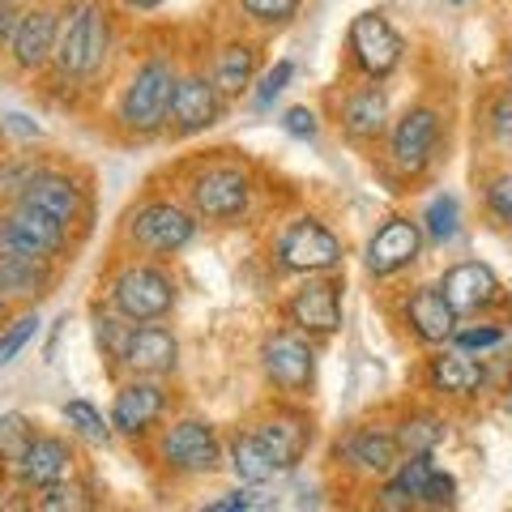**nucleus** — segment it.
Returning <instances> with one entry per match:
<instances>
[{
  "label": "nucleus",
  "mask_w": 512,
  "mask_h": 512,
  "mask_svg": "<svg viewBox=\"0 0 512 512\" xmlns=\"http://www.w3.org/2000/svg\"><path fill=\"white\" fill-rule=\"evenodd\" d=\"M239 9H244L252 22L282 26V22H291L299 13V0H239Z\"/></svg>",
  "instance_id": "473e14b6"
},
{
  "label": "nucleus",
  "mask_w": 512,
  "mask_h": 512,
  "mask_svg": "<svg viewBox=\"0 0 512 512\" xmlns=\"http://www.w3.org/2000/svg\"><path fill=\"white\" fill-rule=\"evenodd\" d=\"M440 291L457 308V316L461 312H487L495 303H504V286L491 274V265H483V261H461L453 269H444Z\"/></svg>",
  "instance_id": "2eb2a0df"
},
{
  "label": "nucleus",
  "mask_w": 512,
  "mask_h": 512,
  "mask_svg": "<svg viewBox=\"0 0 512 512\" xmlns=\"http://www.w3.org/2000/svg\"><path fill=\"white\" fill-rule=\"evenodd\" d=\"M9 235H13V252H30L43 256V261L60 256L64 244H69V227L30 201H18V210L9 214Z\"/></svg>",
  "instance_id": "dca6fc26"
},
{
  "label": "nucleus",
  "mask_w": 512,
  "mask_h": 512,
  "mask_svg": "<svg viewBox=\"0 0 512 512\" xmlns=\"http://www.w3.org/2000/svg\"><path fill=\"white\" fill-rule=\"evenodd\" d=\"M342 286L329 278H316L308 286H299L286 303V316L299 333H316V338H329V333L342 329Z\"/></svg>",
  "instance_id": "9b49d317"
},
{
  "label": "nucleus",
  "mask_w": 512,
  "mask_h": 512,
  "mask_svg": "<svg viewBox=\"0 0 512 512\" xmlns=\"http://www.w3.org/2000/svg\"><path fill=\"white\" fill-rule=\"evenodd\" d=\"M256 77V47L252 43H231L222 47L214 60V86L222 94H244Z\"/></svg>",
  "instance_id": "cd10ccee"
},
{
  "label": "nucleus",
  "mask_w": 512,
  "mask_h": 512,
  "mask_svg": "<svg viewBox=\"0 0 512 512\" xmlns=\"http://www.w3.org/2000/svg\"><path fill=\"white\" fill-rule=\"evenodd\" d=\"M393 431H397L402 453H436V448L444 444V436H448V423L440 419V414H431V410H414Z\"/></svg>",
  "instance_id": "c85d7f7f"
},
{
  "label": "nucleus",
  "mask_w": 512,
  "mask_h": 512,
  "mask_svg": "<svg viewBox=\"0 0 512 512\" xmlns=\"http://www.w3.org/2000/svg\"><path fill=\"white\" fill-rule=\"evenodd\" d=\"M419 248H423L419 222H410V218H389V222H384V227L372 235V244H367V274H376V278L402 274L406 265L419 261Z\"/></svg>",
  "instance_id": "4468645a"
},
{
  "label": "nucleus",
  "mask_w": 512,
  "mask_h": 512,
  "mask_svg": "<svg viewBox=\"0 0 512 512\" xmlns=\"http://www.w3.org/2000/svg\"><path fill=\"white\" fill-rule=\"evenodd\" d=\"M453 5H461V0H453Z\"/></svg>",
  "instance_id": "3c124183"
},
{
  "label": "nucleus",
  "mask_w": 512,
  "mask_h": 512,
  "mask_svg": "<svg viewBox=\"0 0 512 512\" xmlns=\"http://www.w3.org/2000/svg\"><path fill=\"white\" fill-rule=\"evenodd\" d=\"M406 325L419 333L427 346H440V342H453L457 333V308L444 299L440 286H423L406 299Z\"/></svg>",
  "instance_id": "aec40b11"
},
{
  "label": "nucleus",
  "mask_w": 512,
  "mask_h": 512,
  "mask_svg": "<svg viewBox=\"0 0 512 512\" xmlns=\"http://www.w3.org/2000/svg\"><path fill=\"white\" fill-rule=\"evenodd\" d=\"M423 227H427V235L436 239V244H448V239L457 235V227H461V205H457L453 192H444V197H436V201L427 205Z\"/></svg>",
  "instance_id": "2f4dec72"
},
{
  "label": "nucleus",
  "mask_w": 512,
  "mask_h": 512,
  "mask_svg": "<svg viewBox=\"0 0 512 512\" xmlns=\"http://www.w3.org/2000/svg\"><path fill=\"white\" fill-rule=\"evenodd\" d=\"M227 457H231V470L239 483H248V487H261L269 483V478H278L282 466L274 461V453L265 448V440L256 436V431H244V436H235L231 448H227Z\"/></svg>",
  "instance_id": "a878e982"
},
{
  "label": "nucleus",
  "mask_w": 512,
  "mask_h": 512,
  "mask_svg": "<svg viewBox=\"0 0 512 512\" xmlns=\"http://www.w3.org/2000/svg\"><path fill=\"white\" fill-rule=\"evenodd\" d=\"M133 5H137V9H158L163 0H133Z\"/></svg>",
  "instance_id": "de8ad7c7"
},
{
  "label": "nucleus",
  "mask_w": 512,
  "mask_h": 512,
  "mask_svg": "<svg viewBox=\"0 0 512 512\" xmlns=\"http://www.w3.org/2000/svg\"><path fill=\"white\" fill-rule=\"evenodd\" d=\"M491 133H495V141L512 146V94H504V99L495 103V111H491Z\"/></svg>",
  "instance_id": "37998d69"
},
{
  "label": "nucleus",
  "mask_w": 512,
  "mask_h": 512,
  "mask_svg": "<svg viewBox=\"0 0 512 512\" xmlns=\"http://www.w3.org/2000/svg\"><path fill=\"white\" fill-rule=\"evenodd\" d=\"M35 167H5L0 171V192H26L30 184H35Z\"/></svg>",
  "instance_id": "c03bdc74"
},
{
  "label": "nucleus",
  "mask_w": 512,
  "mask_h": 512,
  "mask_svg": "<svg viewBox=\"0 0 512 512\" xmlns=\"http://www.w3.org/2000/svg\"><path fill=\"white\" fill-rule=\"evenodd\" d=\"M342 261V239L316 218H299L291 231L278 239V265L291 274H329Z\"/></svg>",
  "instance_id": "20e7f679"
},
{
  "label": "nucleus",
  "mask_w": 512,
  "mask_h": 512,
  "mask_svg": "<svg viewBox=\"0 0 512 512\" xmlns=\"http://www.w3.org/2000/svg\"><path fill=\"white\" fill-rule=\"evenodd\" d=\"M35 333H39V316H35V312H26V316L13 320V325L0 333V363H13V359H18V350H22L30 338H35Z\"/></svg>",
  "instance_id": "72a5a7b5"
},
{
  "label": "nucleus",
  "mask_w": 512,
  "mask_h": 512,
  "mask_svg": "<svg viewBox=\"0 0 512 512\" xmlns=\"http://www.w3.org/2000/svg\"><path fill=\"white\" fill-rule=\"evenodd\" d=\"M163 410H167L163 384H154L150 376H137L133 384H124L116 393V402H111V427H116L120 436H146Z\"/></svg>",
  "instance_id": "f3484780"
},
{
  "label": "nucleus",
  "mask_w": 512,
  "mask_h": 512,
  "mask_svg": "<svg viewBox=\"0 0 512 512\" xmlns=\"http://www.w3.org/2000/svg\"><path fill=\"white\" fill-rule=\"evenodd\" d=\"M56 43H60V18L52 9H30L18 18V30H13V60H18V69L35 73L47 60H56Z\"/></svg>",
  "instance_id": "6ab92c4d"
},
{
  "label": "nucleus",
  "mask_w": 512,
  "mask_h": 512,
  "mask_svg": "<svg viewBox=\"0 0 512 512\" xmlns=\"http://www.w3.org/2000/svg\"><path fill=\"white\" fill-rule=\"evenodd\" d=\"M282 128H286L291 137H303V141H312V137L320 133V124H316V111H312V107H291V111L282 116Z\"/></svg>",
  "instance_id": "ea45409f"
},
{
  "label": "nucleus",
  "mask_w": 512,
  "mask_h": 512,
  "mask_svg": "<svg viewBox=\"0 0 512 512\" xmlns=\"http://www.w3.org/2000/svg\"><path fill=\"white\" fill-rule=\"evenodd\" d=\"M508 73H512V64H508Z\"/></svg>",
  "instance_id": "603ef678"
},
{
  "label": "nucleus",
  "mask_w": 512,
  "mask_h": 512,
  "mask_svg": "<svg viewBox=\"0 0 512 512\" xmlns=\"http://www.w3.org/2000/svg\"><path fill=\"white\" fill-rule=\"evenodd\" d=\"M508 414H512V402H508Z\"/></svg>",
  "instance_id": "8fccbe9b"
},
{
  "label": "nucleus",
  "mask_w": 512,
  "mask_h": 512,
  "mask_svg": "<svg viewBox=\"0 0 512 512\" xmlns=\"http://www.w3.org/2000/svg\"><path fill=\"white\" fill-rule=\"evenodd\" d=\"M192 210L205 222H231L248 210V175L235 167H210L192 180Z\"/></svg>",
  "instance_id": "1a4fd4ad"
},
{
  "label": "nucleus",
  "mask_w": 512,
  "mask_h": 512,
  "mask_svg": "<svg viewBox=\"0 0 512 512\" xmlns=\"http://www.w3.org/2000/svg\"><path fill=\"white\" fill-rule=\"evenodd\" d=\"M261 363H265V376L291 397H303L316 380V350L299 333H274L261 346Z\"/></svg>",
  "instance_id": "423d86ee"
},
{
  "label": "nucleus",
  "mask_w": 512,
  "mask_h": 512,
  "mask_svg": "<svg viewBox=\"0 0 512 512\" xmlns=\"http://www.w3.org/2000/svg\"><path fill=\"white\" fill-rule=\"evenodd\" d=\"M222 116V90L214 86V77H180L175 86V99H171V111H167V128L175 137H192V133H205L214 128Z\"/></svg>",
  "instance_id": "9d476101"
},
{
  "label": "nucleus",
  "mask_w": 512,
  "mask_h": 512,
  "mask_svg": "<svg viewBox=\"0 0 512 512\" xmlns=\"http://www.w3.org/2000/svg\"><path fill=\"white\" fill-rule=\"evenodd\" d=\"M338 453L346 457L350 470L372 474V478H389L402 466V444H397V431L380 427V423H363L342 440Z\"/></svg>",
  "instance_id": "f8f14e48"
},
{
  "label": "nucleus",
  "mask_w": 512,
  "mask_h": 512,
  "mask_svg": "<svg viewBox=\"0 0 512 512\" xmlns=\"http://www.w3.org/2000/svg\"><path fill=\"white\" fill-rule=\"evenodd\" d=\"M103 60H107V13L94 0H77L60 26L56 64H60V73L94 77L103 69Z\"/></svg>",
  "instance_id": "f03ea898"
},
{
  "label": "nucleus",
  "mask_w": 512,
  "mask_h": 512,
  "mask_svg": "<svg viewBox=\"0 0 512 512\" xmlns=\"http://www.w3.org/2000/svg\"><path fill=\"white\" fill-rule=\"evenodd\" d=\"M342 124H346V133L355 141H376L384 128H389V94L376 86V77H372V86H359L346 99Z\"/></svg>",
  "instance_id": "5701e85b"
},
{
  "label": "nucleus",
  "mask_w": 512,
  "mask_h": 512,
  "mask_svg": "<svg viewBox=\"0 0 512 512\" xmlns=\"http://www.w3.org/2000/svg\"><path fill=\"white\" fill-rule=\"evenodd\" d=\"M124 342H128V329L120 325V320H99V346L107 350L111 359L124 355Z\"/></svg>",
  "instance_id": "79ce46f5"
},
{
  "label": "nucleus",
  "mask_w": 512,
  "mask_h": 512,
  "mask_svg": "<svg viewBox=\"0 0 512 512\" xmlns=\"http://www.w3.org/2000/svg\"><path fill=\"white\" fill-rule=\"evenodd\" d=\"M22 201L39 205V210H47L52 218H60L64 227H69V222H77V214H82V188H77L69 175H52V171H39L35 184L22 192Z\"/></svg>",
  "instance_id": "393cba45"
},
{
  "label": "nucleus",
  "mask_w": 512,
  "mask_h": 512,
  "mask_svg": "<svg viewBox=\"0 0 512 512\" xmlns=\"http://www.w3.org/2000/svg\"><path fill=\"white\" fill-rule=\"evenodd\" d=\"M5 124H9V128H18L22 137H39V124H30L26 116H18V111H13V116H5Z\"/></svg>",
  "instance_id": "49530a36"
},
{
  "label": "nucleus",
  "mask_w": 512,
  "mask_h": 512,
  "mask_svg": "<svg viewBox=\"0 0 512 512\" xmlns=\"http://www.w3.org/2000/svg\"><path fill=\"white\" fill-rule=\"evenodd\" d=\"M0 312H5V295H0Z\"/></svg>",
  "instance_id": "09e8293b"
},
{
  "label": "nucleus",
  "mask_w": 512,
  "mask_h": 512,
  "mask_svg": "<svg viewBox=\"0 0 512 512\" xmlns=\"http://www.w3.org/2000/svg\"><path fill=\"white\" fill-rule=\"evenodd\" d=\"M30 444H35V427H30L26 414H0V461L18 466Z\"/></svg>",
  "instance_id": "7c9ffc66"
},
{
  "label": "nucleus",
  "mask_w": 512,
  "mask_h": 512,
  "mask_svg": "<svg viewBox=\"0 0 512 512\" xmlns=\"http://www.w3.org/2000/svg\"><path fill=\"white\" fill-rule=\"evenodd\" d=\"M175 86H180V77H175L171 60H146L141 69L133 73V82H128L124 99H120V124L128 133H158V128L167 124V111H171V99H175Z\"/></svg>",
  "instance_id": "f257e3e1"
},
{
  "label": "nucleus",
  "mask_w": 512,
  "mask_h": 512,
  "mask_svg": "<svg viewBox=\"0 0 512 512\" xmlns=\"http://www.w3.org/2000/svg\"><path fill=\"white\" fill-rule=\"evenodd\" d=\"M453 342L461 350H487V346H500L504 342V329L500 325H470V329H457Z\"/></svg>",
  "instance_id": "4c0bfd02"
},
{
  "label": "nucleus",
  "mask_w": 512,
  "mask_h": 512,
  "mask_svg": "<svg viewBox=\"0 0 512 512\" xmlns=\"http://www.w3.org/2000/svg\"><path fill=\"white\" fill-rule=\"evenodd\" d=\"M265 500L256 491H231V495H222V500H210L205 508L210 512H248V508H261Z\"/></svg>",
  "instance_id": "a19ab883"
},
{
  "label": "nucleus",
  "mask_w": 512,
  "mask_h": 512,
  "mask_svg": "<svg viewBox=\"0 0 512 512\" xmlns=\"http://www.w3.org/2000/svg\"><path fill=\"white\" fill-rule=\"evenodd\" d=\"M291 77H295V64H291V60H278L274 69H269V73L261 77V90H256V103L269 107V103H274L286 86H291Z\"/></svg>",
  "instance_id": "e433bc0d"
},
{
  "label": "nucleus",
  "mask_w": 512,
  "mask_h": 512,
  "mask_svg": "<svg viewBox=\"0 0 512 512\" xmlns=\"http://www.w3.org/2000/svg\"><path fill=\"white\" fill-rule=\"evenodd\" d=\"M158 453L171 470L180 474H210L222 466V444H218V431L201 419H180L175 427H167Z\"/></svg>",
  "instance_id": "39448f33"
},
{
  "label": "nucleus",
  "mask_w": 512,
  "mask_h": 512,
  "mask_svg": "<svg viewBox=\"0 0 512 512\" xmlns=\"http://www.w3.org/2000/svg\"><path fill=\"white\" fill-rule=\"evenodd\" d=\"M111 303L124 320H137V325H150V320H163L175 303V282L154 265H128L124 274L111 282Z\"/></svg>",
  "instance_id": "7ed1b4c3"
},
{
  "label": "nucleus",
  "mask_w": 512,
  "mask_h": 512,
  "mask_svg": "<svg viewBox=\"0 0 512 512\" xmlns=\"http://www.w3.org/2000/svg\"><path fill=\"white\" fill-rule=\"evenodd\" d=\"M440 146V116L431 107H410L393 128V163L406 175L427 171Z\"/></svg>",
  "instance_id": "ddd939ff"
},
{
  "label": "nucleus",
  "mask_w": 512,
  "mask_h": 512,
  "mask_svg": "<svg viewBox=\"0 0 512 512\" xmlns=\"http://www.w3.org/2000/svg\"><path fill=\"white\" fill-rule=\"evenodd\" d=\"M350 52H355V64L367 77H389L397 64H402V35L389 26L384 13H359L350 22Z\"/></svg>",
  "instance_id": "0eeeda50"
},
{
  "label": "nucleus",
  "mask_w": 512,
  "mask_h": 512,
  "mask_svg": "<svg viewBox=\"0 0 512 512\" xmlns=\"http://www.w3.org/2000/svg\"><path fill=\"white\" fill-rule=\"evenodd\" d=\"M487 210L504 222V227H512V175H500V180H491L487 188Z\"/></svg>",
  "instance_id": "58836bf2"
},
{
  "label": "nucleus",
  "mask_w": 512,
  "mask_h": 512,
  "mask_svg": "<svg viewBox=\"0 0 512 512\" xmlns=\"http://www.w3.org/2000/svg\"><path fill=\"white\" fill-rule=\"evenodd\" d=\"M427 376H431V384H436V389H444V393L470 397L478 384H483V367H478L474 359H466L461 350H444V355L431 359Z\"/></svg>",
  "instance_id": "bb28decb"
},
{
  "label": "nucleus",
  "mask_w": 512,
  "mask_h": 512,
  "mask_svg": "<svg viewBox=\"0 0 512 512\" xmlns=\"http://www.w3.org/2000/svg\"><path fill=\"white\" fill-rule=\"evenodd\" d=\"M64 419H69V427L77 431L82 440H90V444H107L111 440V419H103V410L99 406H90L86 397H73L69 406H64Z\"/></svg>",
  "instance_id": "c756f323"
},
{
  "label": "nucleus",
  "mask_w": 512,
  "mask_h": 512,
  "mask_svg": "<svg viewBox=\"0 0 512 512\" xmlns=\"http://www.w3.org/2000/svg\"><path fill=\"white\" fill-rule=\"evenodd\" d=\"M128 235H133L146 252H180V248L192 244L197 222H192V214L180 210V205L150 201V205H141V210L133 214V222H128Z\"/></svg>",
  "instance_id": "6e6552de"
},
{
  "label": "nucleus",
  "mask_w": 512,
  "mask_h": 512,
  "mask_svg": "<svg viewBox=\"0 0 512 512\" xmlns=\"http://www.w3.org/2000/svg\"><path fill=\"white\" fill-rule=\"evenodd\" d=\"M419 504H423V508H453V504H457V478L436 470V474L427 478V487H423V495H419Z\"/></svg>",
  "instance_id": "f704fd0d"
},
{
  "label": "nucleus",
  "mask_w": 512,
  "mask_h": 512,
  "mask_svg": "<svg viewBox=\"0 0 512 512\" xmlns=\"http://www.w3.org/2000/svg\"><path fill=\"white\" fill-rule=\"evenodd\" d=\"M13 30H18V13H13L9 0H0V43L13 39Z\"/></svg>",
  "instance_id": "a18cd8bd"
},
{
  "label": "nucleus",
  "mask_w": 512,
  "mask_h": 512,
  "mask_svg": "<svg viewBox=\"0 0 512 512\" xmlns=\"http://www.w3.org/2000/svg\"><path fill=\"white\" fill-rule=\"evenodd\" d=\"M9 5H13V0H9Z\"/></svg>",
  "instance_id": "864d4df0"
},
{
  "label": "nucleus",
  "mask_w": 512,
  "mask_h": 512,
  "mask_svg": "<svg viewBox=\"0 0 512 512\" xmlns=\"http://www.w3.org/2000/svg\"><path fill=\"white\" fill-rule=\"evenodd\" d=\"M256 436L265 440V448L274 453V461L286 470H295L299 466V457L308 453V444H312V427L303 414H269V419L256 427Z\"/></svg>",
  "instance_id": "4be33fe9"
},
{
  "label": "nucleus",
  "mask_w": 512,
  "mask_h": 512,
  "mask_svg": "<svg viewBox=\"0 0 512 512\" xmlns=\"http://www.w3.org/2000/svg\"><path fill=\"white\" fill-rule=\"evenodd\" d=\"M90 500L82 495V487H69L60 478V483H52V487H43V500H39V508L43 512H64V508H86Z\"/></svg>",
  "instance_id": "c9c22d12"
},
{
  "label": "nucleus",
  "mask_w": 512,
  "mask_h": 512,
  "mask_svg": "<svg viewBox=\"0 0 512 512\" xmlns=\"http://www.w3.org/2000/svg\"><path fill=\"white\" fill-rule=\"evenodd\" d=\"M18 483L30 487V491H43L60 483V478H69L73 470V448L64 444L60 436H35V444L26 448V457L18 461Z\"/></svg>",
  "instance_id": "412c9836"
},
{
  "label": "nucleus",
  "mask_w": 512,
  "mask_h": 512,
  "mask_svg": "<svg viewBox=\"0 0 512 512\" xmlns=\"http://www.w3.org/2000/svg\"><path fill=\"white\" fill-rule=\"evenodd\" d=\"M180 359V342H175V333L163 329V325H141V329H128V342H124V355L120 363L128 367L133 376H163L175 367Z\"/></svg>",
  "instance_id": "a211bd4d"
},
{
  "label": "nucleus",
  "mask_w": 512,
  "mask_h": 512,
  "mask_svg": "<svg viewBox=\"0 0 512 512\" xmlns=\"http://www.w3.org/2000/svg\"><path fill=\"white\" fill-rule=\"evenodd\" d=\"M47 261L30 252H0V295L5 299H39L47 291Z\"/></svg>",
  "instance_id": "b1692460"
}]
</instances>
